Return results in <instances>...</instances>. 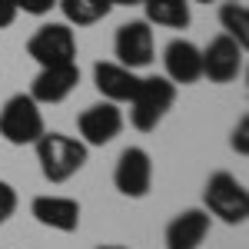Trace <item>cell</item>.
<instances>
[{
    "label": "cell",
    "mask_w": 249,
    "mask_h": 249,
    "mask_svg": "<svg viewBox=\"0 0 249 249\" xmlns=\"http://www.w3.org/2000/svg\"><path fill=\"white\" fill-rule=\"evenodd\" d=\"M34 150H37V163L47 183L73 179L87 166V156H90V146L80 136H67L57 130H43V136L34 143Z\"/></svg>",
    "instance_id": "6da1fadb"
},
{
    "label": "cell",
    "mask_w": 249,
    "mask_h": 249,
    "mask_svg": "<svg viewBox=\"0 0 249 249\" xmlns=\"http://www.w3.org/2000/svg\"><path fill=\"white\" fill-rule=\"evenodd\" d=\"M173 103H176V83H170L163 73L140 77V87L130 100V123L140 133H153L173 110Z\"/></svg>",
    "instance_id": "7a4b0ae2"
},
{
    "label": "cell",
    "mask_w": 249,
    "mask_h": 249,
    "mask_svg": "<svg viewBox=\"0 0 249 249\" xmlns=\"http://www.w3.org/2000/svg\"><path fill=\"white\" fill-rule=\"evenodd\" d=\"M203 210L226 226H243L249 219V190L226 170H216L203 190Z\"/></svg>",
    "instance_id": "3957f363"
},
{
    "label": "cell",
    "mask_w": 249,
    "mask_h": 249,
    "mask_svg": "<svg viewBox=\"0 0 249 249\" xmlns=\"http://www.w3.org/2000/svg\"><path fill=\"white\" fill-rule=\"evenodd\" d=\"M47 130L43 110L30 93H14L0 110V136L10 146H34Z\"/></svg>",
    "instance_id": "277c9868"
},
{
    "label": "cell",
    "mask_w": 249,
    "mask_h": 249,
    "mask_svg": "<svg viewBox=\"0 0 249 249\" xmlns=\"http://www.w3.org/2000/svg\"><path fill=\"white\" fill-rule=\"evenodd\" d=\"M27 53L40 67H60V63H77V34L73 27L63 23H43L37 34L27 40Z\"/></svg>",
    "instance_id": "5b68a950"
},
{
    "label": "cell",
    "mask_w": 249,
    "mask_h": 249,
    "mask_svg": "<svg viewBox=\"0 0 249 249\" xmlns=\"http://www.w3.org/2000/svg\"><path fill=\"white\" fill-rule=\"evenodd\" d=\"M113 186L126 199H143L153 190V160L143 146H126L113 166Z\"/></svg>",
    "instance_id": "8992f818"
},
{
    "label": "cell",
    "mask_w": 249,
    "mask_h": 249,
    "mask_svg": "<svg viewBox=\"0 0 249 249\" xmlns=\"http://www.w3.org/2000/svg\"><path fill=\"white\" fill-rule=\"evenodd\" d=\"M153 23L146 20H126L120 23L113 37V53H116V63L130 67V70H143L150 67L156 57V43H153Z\"/></svg>",
    "instance_id": "52a82bcc"
},
{
    "label": "cell",
    "mask_w": 249,
    "mask_h": 249,
    "mask_svg": "<svg viewBox=\"0 0 249 249\" xmlns=\"http://www.w3.org/2000/svg\"><path fill=\"white\" fill-rule=\"evenodd\" d=\"M243 60H246V47H239L226 34H216L203 47V77L210 83H232L243 73Z\"/></svg>",
    "instance_id": "ba28073f"
},
{
    "label": "cell",
    "mask_w": 249,
    "mask_h": 249,
    "mask_svg": "<svg viewBox=\"0 0 249 249\" xmlns=\"http://www.w3.org/2000/svg\"><path fill=\"white\" fill-rule=\"evenodd\" d=\"M77 130L87 146H107L123 130V110L116 103H110V100H100V103L87 107L77 116Z\"/></svg>",
    "instance_id": "9c48e42d"
},
{
    "label": "cell",
    "mask_w": 249,
    "mask_h": 249,
    "mask_svg": "<svg viewBox=\"0 0 249 249\" xmlns=\"http://www.w3.org/2000/svg\"><path fill=\"white\" fill-rule=\"evenodd\" d=\"M163 77L176 87H190L203 80V50L193 40L176 37L163 50Z\"/></svg>",
    "instance_id": "30bf717a"
},
{
    "label": "cell",
    "mask_w": 249,
    "mask_h": 249,
    "mask_svg": "<svg viewBox=\"0 0 249 249\" xmlns=\"http://www.w3.org/2000/svg\"><path fill=\"white\" fill-rule=\"evenodd\" d=\"M80 83V67L77 63H60V67H40V73L30 83V96L40 107L63 103L67 96L77 90Z\"/></svg>",
    "instance_id": "8fae6325"
},
{
    "label": "cell",
    "mask_w": 249,
    "mask_h": 249,
    "mask_svg": "<svg viewBox=\"0 0 249 249\" xmlns=\"http://www.w3.org/2000/svg\"><path fill=\"white\" fill-rule=\"evenodd\" d=\"M210 226H213V216L206 210H199V206L183 210L166 223L163 243H166V249H199L210 236Z\"/></svg>",
    "instance_id": "7c38bea8"
},
{
    "label": "cell",
    "mask_w": 249,
    "mask_h": 249,
    "mask_svg": "<svg viewBox=\"0 0 249 249\" xmlns=\"http://www.w3.org/2000/svg\"><path fill=\"white\" fill-rule=\"evenodd\" d=\"M93 87L100 90L103 100L123 107V103L133 100L136 87H140V73L116 63V60H100V63H93Z\"/></svg>",
    "instance_id": "4fadbf2b"
},
{
    "label": "cell",
    "mask_w": 249,
    "mask_h": 249,
    "mask_svg": "<svg viewBox=\"0 0 249 249\" xmlns=\"http://www.w3.org/2000/svg\"><path fill=\"white\" fill-rule=\"evenodd\" d=\"M30 216L40 226L57 232H77L80 230V203L73 196H34L30 203Z\"/></svg>",
    "instance_id": "5bb4252c"
},
{
    "label": "cell",
    "mask_w": 249,
    "mask_h": 249,
    "mask_svg": "<svg viewBox=\"0 0 249 249\" xmlns=\"http://www.w3.org/2000/svg\"><path fill=\"white\" fill-rule=\"evenodd\" d=\"M140 7L146 10V23L170 27V30H186L193 20L190 0H143Z\"/></svg>",
    "instance_id": "9a60e30c"
},
{
    "label": "cell",
    "mask_w": 249,
    "mask_h": 249,
    "mask_svg": "<svg viewBox=\"0 0 249 249\" xmlns=\"http://www.w3.org/2000/svg\"><path fill=\"white\" fill-rule=\"evenodd\" d=\"M57 7L63 10L70 27H93L113 10L110 0H57Z\"/></svg>",
    "instance_id": "2e32d148"
},
{
    "label": "cell",
    "mask_w": 249,
    "mask_h": 249,
    "mask_svg": "<svg viewBox=\"0 0 249 249\" xmlns=\"http://www.w3.org/2000/svg\"><path fill=\"white\" fill-rule=\"evenodd\" d=\"M219 27H223V34L232 37L239 47H249V10H246V3L226 0V3L219 7Z\"/></svg>",
    "instance_id": "e0dca14e"
},
{
    "label": "cell",
    "mask_w": 249,
    "mask_h": 249,
    "mask_svg": "<svg viewBox=\"0 0 249 249\" xmlns=\"http://www.w3.org/2000/svg\"><path fill=\"white\" fill-rule=\"evenodd\" d=\"M14 213H17V190H14L7 179H0V226H3Z\"/></svg>",
    "instance_id": "ac0fdd59"
},
{
    "label": "cell",
    "mask_w": 249,
    "mask_h": 249,
    "mask_svg": "<svg viewBox=\"0 0 249 249\" xmlns=\"http://www.w3.org/2000/svg\"><path fill=\"white\" fill-rule=\"evenodd\" d=\"M230 146H232V150H236L239 156H246V153H249V116H239V123L232 126Z\"/></svg>",
    "instance_id": "d6986e66"
},
{
    "label": "cell",
    "mask_w": 249,
    "mask_h": 249,
    "mask_svg": "<svg viewBox=\"0 0 249 249\" xmlns=\"http://www.w3.org/2000/svg\"><path fill=\"white\" fill-rule=\"evenodd\" d=\"M14 7L30 14V17H43V14H50L57 7V0H14Z\"/></svg>",
    "instance_id": "ffe728a7"
},
{
    "label": "cell",
    "mask_w": 249,
    "mask_h": 249,
    "mask_svg": "<svg viewBox=\"0 0 249 249\" xmlns=\"http://www.w3.org/2000/svg\"><path fill=\"white\" fill-rule=\"evenodd\" d=\"M17 7H14V0H0V30H7L14 20H17Z\"/></svg>",
    "instance_id": "44dd1931"
},
{
    "label": "cell",
    "mask_w": 249,
    "mask_h": 249,
    "mask_svg": "<svg viewBox=\"0 0 249 249\" xmlns=\"http://www.w3.org/2000/svg\"><path fill=\"white\" fill-rule=\"evenodd\" d=\"M143 0H110V7H140Z\"/></svg>",
    "instance_id": "7402d4cb"
},
{
    "label": "cell",
    "mask_w": 249,
    "mask_h": 249,
    "mask_svg": "<svg viewBox=\"0 0 249 249\" xmlns=\"http://www.w3.org/2000/svg\"><path fill=\"white\" fill-rule=\"evenodd\" d=\"M96 249H126V246H113V243H107V246H96Z\"/></svg>",
    "instance_id": "603a6c76"
},
{
    "label": "cell",
    "mask_w": 249,
    "mask_h": 249,
    "mask_svg": "<svg viewBox=\"0 0 249 249\" xmlns=\"http://www.w3.org/2000/svg\"><path fill=\"white\" fill-rule=\"evenodd\" d=\"M190 3H213V0H190Z\"/></svg>",
    "instance_id": "cb8c5ba5"
},
{
    "label": "cell",
    "mask_w": 249,
    "mask_h": 249,
    "mask_svg": "<svg viewBox=\"0 0 249 249\" xmlns=\"http://www.w3.org/2000/svg\"><path fill=\"white\" fill-rule=\"evenodd\" d=\"M232 3H243V0H232Z\"/></svg>",
    "instance_id": "d4e9b609"
}]
</instances>
